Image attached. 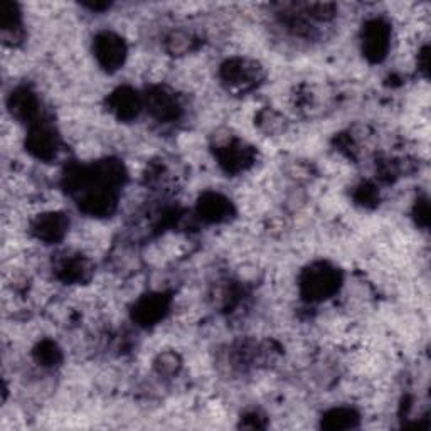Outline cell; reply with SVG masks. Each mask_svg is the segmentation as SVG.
<instances>
[{
    "mask_svg": "<svg viewBox=\"0 0 431 431\" xmlns=\"http://www.w3.org/2000/svg\"><path fill=\"white\" fill-rule=\"evenodd\" d=\"M98 58L105 64H118L123 59V44L113 36H103L98 39Z\"/></svg>",
    "mask_w": 431,
    "mask_h": 431,
    "instance_id": "6da1fadb",
    "label": "cell"
}]
</instances>
